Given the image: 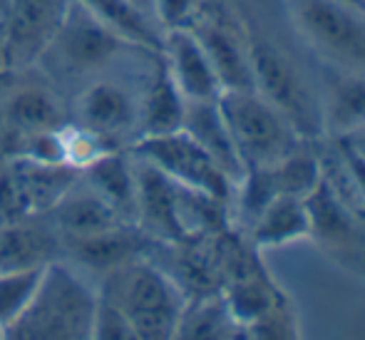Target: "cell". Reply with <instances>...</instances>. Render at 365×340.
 <instances>
[{"instance_id": "cell-30", "label": "cell", "mask_w": 365, "mask_h": 340, "mask_svg": "<svg viewBox=\"0 0 365 340\" xmlns=\"http://www.w3.org/2000/svg\"><path fill=\"white\" fill-rule=\"evenodd\" d=\"M224 340H251L249 338V328L241 326V323H234V326L229 328V333L224 336Z\"/></svg>"}, {"instance_id": "cell-2", "label": "cell", "mask_w": 365, "mask_h": 340, "mask_svg": "<svg viewBox=\"0 0 365 340\" xmlns=\"http://www.w3.org/2000/svg\"><path fill=\"white\" fill-rule=\"evenodd\" d=\"M97 291L122 313L142 340H172L187 296L162 266L135 259L107 273Z\"/></svg>"}, {"instance_id": "cell-10", "label": "cell", "mask_w": 365, "mask_h": 340, "mask_svg": "<svg viewBox=\"0 0 365 340\" xmlns=\"http://www.w3.org/2000/svg\"><path fill=\"white\" fill-rule=\"evenodd\" d=\"M137 120L140 97L117 80H95L77 100V127L100 137L110 147L135 132Z\"/></svg>"}, {"instance_id": "cell-6", "label": "cell", "mask_w": 365, "mask_h": 340, "mask_svg": "<svg viewBox=\"0 0 365 340\" xmlns=\"http://www.w3.org/2000/svg\"><path fill=\"white\" fill-rule=\"evenodd\" d=\"M125 50H132V45H127L120 35L105 28L95 15L73 0L58 35L38 65L58 77H87L105 72L122 58Z\"/></svg>"}, {"instance_id": "cell-4", "label": "cell", "mask_w": 365, "mask_h": 340, "mask_svg": "<svg viewBox=\"0 0 365 340\" xmlns=\"http://www.w3.org/2000/svg\"><path fill=\"white\" fill-rule=\"evenodd\" d=\"M251 80L254 90L284 117L301 139L326 135L323 105L308 87L301 70L286 58L284 50L264 38L249 43Z\"/></svg>"}, {"instance_id": "cell-23", "label": "cell", "mask_w": 365, "mask_h": 340, "mask_svg": "<svg viewBox=\"0 0 365 340\" xmlns=\"http://www.w3.org/2000/svg\"><path fill=\"white\" fill-rule=\"evenodd\" d=\"M234 323L221 293L189 298L172 340H224Z\"/></svg>"}, {"instance_id": "cell-22", "label": "cell", "mask_w": 365, "mask_h": 340, "mask_svg": "<svg viewBox=\"0 0 365 340\" xmlns=\"http://www.w3.org/2000/svg\"><path fill=\"white\" fill-rule=\"evenodd\" d=\"M323 105V127L336 137H346L365 127V75L341 72L331 82Z\"/></svg>"}, {"instance_id": "cell-31", "label": "cell", "mask_w": 365, "mask_h": 340, "mask_svg": "<svg viewBox=\"0 0 365 340\" xmlns=\"http://www.w3.org/2000/svg\"><path fill=\"white\" fill-rule=\"evenodd\" d=\"M132 3H135V5H140L142 10H147V13L154 18V0H132ZM154 20H157V18H154Z\"/></svg>"}, {"instance_id": "cell-17", "label": "cell", "mask_w": 365, "mask_h": 340, "mask_svg": "<svg viewBox=\"0 0 365 340\" xmlns=\"http://www.w3.org/2000/svg\"><path fill=\"white\" fill-rule=\"evenodd\" d=\"M311 239V214L306 199L276 197L251 219V246L256 251L284 249Z\"/></svg>"}, {"instance_id": "cell-18", "label": "cell", "mask_w": 365, "mask_h": 340, "mask_svg": "<svg viewBox=\"0 0 365 340\" xmlns=\"http://www.w3.org/2000/svg\"><path fill=\"white\" fill-rule=\"evenodd\" d=\"M75 3H80L87 13L95 15L105 28L120 35L135 50L162 53L164 30L147 10H142L132 0H75Z\"/></svg>"}, {"instance_id": "cell-16", "label": "cell", "mask_w": 365, "mask_h": 340, "mask_svg": "<svg viewBox=\"0 0 365 340\" xmlns=\"http://www.w3.org/2000/svg\"><path fill=\"white\" fill-rule=\"evenodd\" d=\"M184 117H187V100L174 85L159 55L157 68L140 95V120H137L140 139L179 132L184 127Z\"/></svg>"}, {"instance_id": "cell-8", "label": "cell", "mask_w": 365, "mask_h": 340, "mask_svg": "<svg viewBox=\"0 0 365 340\" xmlns=\"http://www.w3.org/2000/svg\"><path fill=\"white\" fill-rule=\"evenodd\" d=\"M70 5L73 0H5V70L20 72L38 65L58 35Z\"/></svg>"}, {"instance_id": "cell-26", "label": "cell", "mask_w": 365, "mask_h": 340, "mask_svg": "<svg viewBox=\"0 0 365 340\" xmlns=\"http://www.w3.org/2000/svg\"><path fill=\"white\" fill-rule=\"evenodd\" d=\"M92 340H142L135 328L122 318V313L97 291V316Z\"/></svg>"}, {"instance_id": "cell-19", "label": "cell", "mask_w": 365, "mask_h": 340, "mask_svg": "<svg viewBox=\"0 0 365 340\" xmlns=\"http://www.w3.org/2000/svg\"><path fill=\"white\" fill-rule=\"evenodd\" d=\"M184 132H189L221 167V172L239 184L246 169L239 159L231 135L226 130L217 102H187V117H184Z\"/></svg>"}, {"instance_id": "cell-27", "label": "cell", "mask_w": 365, "mask_h": 340, "mask_svg": "<svg viewBox=\"0 0 365 340\" xmlns=\"http://www.w3.org/2000/svg\"><path fill=\"white\" fill-rule=\"evenodd\" d=\"M199 3L197 0H154V18L159 28L167 30H182L194 23Z\"/></svg>"}, {"instance_id": "cell-3", "label": "cell", "mask_w": 365, "mask_h": 340, "mask_svg": "<svg viewBox=\"0 0 365 340\" xmlns=\"http://www.w3.org/2000/svg\"><path fill=\"white\" fill-rule=\"evenodd\" d=\"M217 107L244 169L269 167L298 149L301 137L256 90H226Z\"/></svg>"}, {"instance_id": "cell-20", "label": "cell", "mask_w": 365, "mask_h": 340, "mask_svg": "<svg viewBox=\"0 0 365 340\" xmlns=\"http://www.w3.org/2000/svg\"><path fill=\"white\" fill-rule=\"evenodd\" d=\"M82 179L92 189H97L125 219H137L135 162H130V157H125L120 149H110L102 157H97L92 164H87Z\"/></svg>"}, {"instance_id": "cell-7", "label": "cell", "mask_w": 365, "mask_h": 340, "mask_svg": "<svg viewBox=\"0 0 365 340\" xmlns=\"http://www.w3.org/2000/svg\"><path fill=\"white\" fill-rule=\"evenodd\" d=\"M137 159L147 162L157 172L184 189H192L217 202H229L236 184L221 172L212 154L189 132H169L159 137H142L135 147Z\"/></svg>"}, {"instance_id": "cell-9", "label": "cell", "mask_w": 365, "mask_h": 340, "mask_svg": "<svg viewBox=\"0 0 365 340\" xmlns=\"http://www.w3.org/2000/svg\"><path fill=\"white\" fill-rule=\"evenodd\" d=\"M63 127V112L53 90L40 82H18L8 87L0 100V132L3 149L8 157H15L28 139L58 132Z\"/></svg>"}, {"instance_id": "cell-14", "label": "cell", "mask_w": 365, "mask_h": 340, "mask_svg": "<svg viewBox=\"0 0 365 340\" xmlns=\"http://www.w3.org/2000/svg\"><path fill=\"white\" fill-rule=\"evenodd\" d=\"M149 241L152 236H147L142 226L120 224L102 234L70 241L65 244V249L73 256L75 269H80L82 273H100L105 278L107 273L122 269L130 261L142 259Z\"/></svg>"}, {"instance_id": "cell-28", "label": "cell", "mask_w": 365, "mask_h": 340, "mask_svg": "<svg viewBox=\"0 0 365 340\" xmlns=\"http://www.w3.org/2000/svg\"><path fill=\"white\" fill-rule=\"evenodd\" d=\"M5 48H8V28H5V0H0V77L5 75Z\"/></svg>"}, {"instance_id": "cell-25", "label": "cell", "mask_w": 365, "mask_h": 340, "mask_svg": "<svg viewBox=\"0 0 365 340\" xmlns=\"http://www.w3.org/2000/svg\"><path fill=\"white\" fill-rule=\"evenodd\" d=\"M246 328H249L251 340H301L296 313H293V306L286 296Z\"/></svg>"}, {"instance_id": "cell-24", "label": "cell", "mask_w": 365, "mask_h": 340, "mask_svg": "<svg viewBox=\"0 0 365 340\" xmlns=\"http://www.w3.org/2000/svg\"><path fill=\"white\" fill-rule=\"evenodd\" d=\"M45 269L3 271L0 273V328H8L28 306Z\"/></svg>"}, {"instance_id": "cell-13", "label": "cell", "mask_w": 365, "mask_h": 340, "mask_svg": "<svg viewBox=\"0 0 365 340\" xmlns=\"http://www.w3.org/2000/svg\"><path fill=\"white\" fill-rule=\"evenodd\" d=\"M63 249V239L48 214L0 224V273L45 269L58 261Z\"/></svg>"}, {"instance_id": "cell-29", "label": "cell", "mask_w": 365, "mask_h": 340, "mask_svg": "<svg viewBox=\"0 0 365 340\" xmlns=\"http://www.w3.org/2000/svg\"><path fill=\"white\" fill-rule=\"evenodd\" d=\"M341 139H346V142L351 144V147L365 159V127H363V130L351 132V135H346V137H341Z\"/></svg>"}, {"instance_id": "cell-12", "label": "cell", "mask_w": 365, "mask_h": 340, "mask_svg": "<svg viewBox=\"0 0 365 340\" xmlns=\"http://www.w3.org/2000/svg\"><path fill=\"white\" fill-rule=\"evenodd\" d=\"M48 219L63 239V246L70 241L85 239V236L102 234V231L115 229L120 224H132L97 189H92L82 179V174L63 194V199L48 211Z\"/></svg>"}, {"instance_id": "cell-5", "label": "cell", "mask_w": 365, "mask_h": 340, "mask_svg": "<svg viewBox=\"0 0 365 340\" xmlns=\"http://www.w3.org/2000/svg\"><path fill=\"white\" fill-rule=\"evenodd\" d=\"M313 50L341 72L365 75V18L346 0H286Z\"/></svg>"}, {"instance_id": "cell-21", "label": "cell", "mask_w": 365, "mask_h": 340, "mask_svg": "<svg viewBox=\"0 0 365 340\" xmlns=\"http://www.w3.org/2000/svg\"><path fill=\"white\" fill-rule=\"evenodd\" d=\"M306 204L311 214V236L326 244L328 249H348L361 239V231H358L361 219L341 202L326 177L316 192L306 199Z\"/></svg>"}, {"instance_id": "cell-11", "label": "cell", "mask_w": 365, "mask_h": 340, "mask_svg": "<svg viewBox=\"0 0 365 340\" xmlns=\"http://www.w3.org/2000/svg\"><path fill=\"white\" fill-rule=\"evenodd\" d=\"M164 68L187 102H217L221 95L219 77L192 28L167 30L162 43Z\"/></svg>"}, {"instance_id": "cell-15", "label": "cell", "mask_w": 365, "mask_h": 340, "mask_svg": "<svg viewBox=\"0 0 365 340\" xmlns=\"http://www.w3.org/2000/svg\"><path fill=\"white\" fill-rule=\"evenodd\" d=\"M189 28L199 38L202 48L207 50L209 60H212L214 72L219 77L221 92L254 90L249 45L241 43L234 30L226 28L219 20H199V23H192Z\"/></svg>"}, {"instance_id": "cell-1", "label": "cell", "mask_w": 365, "mask_h": 340, "mask_svg": "<svg viewBox=\"0 0 365 340\" xmlns=\"http://www.w3.org/2000/svg\"><path fill=\"white\" fill-rule=\"evenodd\" d=\"M97 288L73 264L53 261L3 340H92Z\"/></svg>"}, {"instance_id": "cell-32", "label": "cell", "mask_w": 365, "mask_h": 340, "mask_svg": "<svg viewBox=\"0 0 365 340\" xmlns=\"http://www.w3.org/2000/svg\"><path fill=\"white\" fill-rule=\"evenodd\" d=\"M346 3H353V5H356V0H346Z\"/></svg>"}]
</instances>
